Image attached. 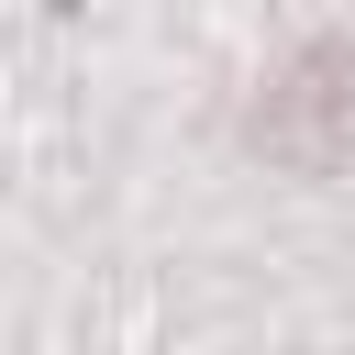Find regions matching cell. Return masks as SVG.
I'll return each instance as SVG.
<instances>
[{"label": "cell", "instance_id": "cell-1", "mask_svg": "<svg viewBox=\"0 0 355 355\" xmlns=\"http://www.w3.org/2000/svg\"><path fill=\"white\" fill-rule=\"evenodd\" d=\"M255 144L288 155V166L355 155V33H311L300 55L266 67V89H255Z\"/></svg>", "mask_w": 355, "mask_h": 355}]
</instances>
